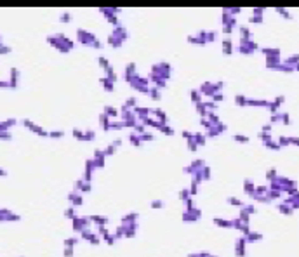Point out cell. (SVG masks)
<instances>
[{
    "mask_svg": "<svg viewBox=\"0 0 299 257\" xmlns=\"http://www.w3.org/2000/svg\"><path fill=\"white\" fill-rule=\"evenodd\" d=\"M51 136H52V137H59V136H63V134H61V132H52Z\"/></svg>",
    "mask_w": 299,
    "mask_h": 257,
    "instance_id": "obj_12",
    "label": "cell"
},
{
    "mask_svg": "<svg viewBox=\"0 0 299 257\" xmlns=\"http://www.w3.org/2000/svg\"><path fill=\"white\" fill-rule=\"evenodd\" d=\"M202 217V212L198 209H190V210H186L184 214H183V221L184 222H195V221H198Z\"/></svg>",
    "mask_w": 299,
    "mask_h": 257,
    "instance_id": "obj_1",
    "label": "cell"
},
{
    "mask_svg": "<svg viewBox=\"0 0 299 257\" xmlns=\"http://www.w3.org/2000/svg\"><path fill=\"white\" fill-rule=\"evenodd\" d=\"M278 210H280L282 214H287V216H289V214H292V209H289L287 205H280V207H278Z\"/></svg>",
    "mask_w": 299,
    "mask_h": 257,
    "instance_id": "obj_7",
    "label": "cell"
},
{
    "mask_svg": "<svg viewBox=\"0 0 299 257\" xmlns=\"http://www.w3.org/2000/svg\"><path fill=\"white\" fill-rule=\"evenodd\" d=\"M245 240L247 241H257V240H261V235L259 233H249V235H245Z\"/></svg>",
    "mask_w": 299,
    "mask_h": 257,
    "instance_id": "obj_5",
    "label": "cell"
},
{
    "mask_svg": "<svg viewBox=\"0 0 299 257\" xmlns=\"http://www.w3.org/2000/svg\"><path fill=\"white\" fill-rule=\"evenodd\" d=\"M245 245H247L245 238H238V240H237V249H235V254H237L238 257L245 255Z\"/></svg>",
    "mask_w": 299,
    "mask_h": 257,
    "instance_id": "obj_2",
    "label": "cell"
},
{
    "mask_svg": "<svg viewBox=\"0 0 299 257\" xmlns=\"http://www.w3.org/2000/svg\"><path fill=\"white\" fill-rule=\"evenodd\" d=\"M230 201L231 205H235V207H243V203H242V200H238V198H230Z\"/></svg>",
    "mask_w": 299,
    "mask_h": 257,
    "instance_id": "obj_6",
    "label": "cell"
},
{
    "mask_svg": "<svg viewBox=\"0 0 299 257\" xmlns=\"http://www.w3.org/2000/svg\"><path fill=\"white\" fill-rule=\"evenodd\" d=\"M77 241H78V240H77V238H68V240H66V241H65V245H66V247H68V249H71V247H73V245H75V243H77Z\"/></svg>",
    "mask_w": 299,
    "mask_h": 257,
    "instance_id": "obj_8",
    "label": "cell"
},
{
    "mask_svg": "<svg viewBox=\"0 0 299 257\" xmlns=\"http://www.w3.org/2000/svg\"><path fill=\"white\" fill-rule=\"evenodd\" d=\"M151 207H153V209H162V207H164V201L155 200V201H151Z\"/></svg>",
    "mask_w": 299,
    "mask_h": 257,
    "instance_id": "obj_9",
    "label": "cell"
},
{
    "mask_svg": "<svg viewBox=\"0 0 299 257\" xmlns=\"http://www.w3.org/2000/svg\"><path fill=\"white\" fill-rule=\"evenodd\" d=\"M66 217H73V209H68V210H66Z\"/></svg>",
    "mask_w": 299,
    "mask_h": 257,
    "instance_id": "obj_11",
    "label": "cell"
},
{
    "mask_svg": "<svg viewBox=\"0 0 299 257\" xmlns=\"http://www.w3.org/2000/svg\"><path fill=\"white\" fill-rule=\"evenodd\" d=\"M89 219H91L92 222H96L97 228H99V226H105L106 222H108V217H105V216H91Z\"/></svg>",
    "mask_w": 299,
    "mask_h": 257,
    "instance_id": "obj_3",
    "label": "cell"
},
{
    "mask_svg": "<svg viewBox=\"0 0 299 257\" xmlns=\"http://www.w3.org/2000/svg\"><path fill=\"white\" fill-rule=\"evenodd\" d=\"M214 224H216V226H219V228H233V221L219 219V217H216V219H214Z\"/></svg>",
    "mask_w": 299,
    "mask_h": 257,
    "instance_id": "obj_4",
    "label": "cell"
},
{
    "mask_svg": "<svg viewBox=\"0 0 299 257\" xmlns=\"http://www.w3.org/2000/svg\"><path fill=\"white\" fill-rule=\"evenodd\" d=\"M71 255H73V250L71 249H66L65 250V257H71Z\"/></svg>",
    "mask_w": 299,
    "mask_h": 257,
    "instance_id": "obj_10",
    "label": "cell"
}]
</instances>
